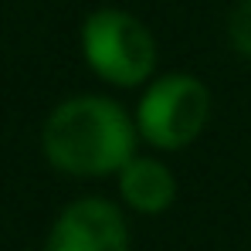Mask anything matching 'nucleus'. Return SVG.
I'll use <instances>...</instances> for the list:
<instances>
[{
    "label": "nucleus",
    "instance_id": "5",
    "mask_svg": "<svg viewBox=\"0 0 251 251\" xmlns=\"http://www.w3.org/2000/svg\"><path fill=\"white\" fill-rule=\"evenodd\" d=\"M116 190H119V201L132 214L139 217H160L176 204V176L173 170L156 160V156H143L136 153L119 173H116Z\"/></svg>",
    "mask_w": 251,
    "mask_h": 251
},
{
    "label": "nucleus",
    "instance_id": "6",
    "mask_svg": "<svg viewBox=\"0 0 251 251\" xmlns=\"http://www.w3.org/2000/svg\"><path fill=\"white\" fill-rule=\"evenodd\" d=\"M227 41L231 48L251 61V0H238L227 17Z\"/></svg>",
    "mask_w": 251,
    "mask_h": 251
},
{
    "label": "nucleus",
    "instance_id": "2",
    "mask_svg": "<svg viewBox=\"0 0 251 251\" xmlns=\"http://www.w3.org/2000/svg\"><path fill=\"white\" fill-rule=\"evenodd\" d=\"M82 58L99 82L112 88H139L156 78V38L123 7H99L82 24Z\"/></svg>",
    "mask_w": 251,
    "mask_h": 251
},
{
    "label": "nucleus",
    "instance_id": "1",
    "mask_svg": "<svg viewBox=\"0 0 251 251\" xmlns=\"http://www.w3.org/2000/svg\"><path fill=\"white\" fill-rule=\"evenodd\" d=\"M132 112L109 95H72L41 126V153L58 173L75 180L116 176L139 153Z\"/></svg>",
    "mask_w": 251,
    "mask_h": 251
},
{
    "label": "nucleus",
    "instance_id": "3",
    "mask_svg": "<svg viewBox=\"0 0 251 251\" xmlns=\"http://www.w3.org/2000/svg\"><path fill=\"white\" fill-rule=\"evenodd\" d=\"M210 109L214 99L204 78L190 72H167L143 88L132 119L146 146L156 153H180L204 136Z\"/></svg>",
    "mask_w": 251,
    "mask_h": 251
},
{
    "label": "nucleus",
    "instance_id": "4",
    "mask_svg": "<svg viewBox=\"0 0 251 251\" xmlns=\"http://www.w3.org/2000/svg\"><path fill=\"white\" fill-rule=\"evenodd\" d=\"M129 221L109 197H78L65 204L44 238V251H129Z\"/></svg>",
    "mask_w": 251,
    "mask_h": 251
}]
</instances>
